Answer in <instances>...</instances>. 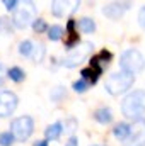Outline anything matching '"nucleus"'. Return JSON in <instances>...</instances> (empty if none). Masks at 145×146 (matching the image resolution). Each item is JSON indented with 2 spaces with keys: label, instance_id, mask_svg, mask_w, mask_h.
I'll use <instances>...</instances> for the list:
<instances>
[{
  "label": "nucleus",
  "instance_id": "nucleus-1",
  "mask_svg": "<svg viewBox=\"0 0 145 146\" xmlns=\"http://www.w3.org/2000/svg\"><path fill=\"white\" fill-rule=\"evenodd\" d=\"M121 112L125 117L128 119H142L145 114V92L144 90H135L132 94H128L121 104Z\"/></svg>",
  "mask_w": 145,
  "mask_h": 146
},
{
  "label": "nucleus",
  "instance_id": "nucleus-2",
  "mask_svg": "<svg viewBox=\"0 0 145 146\" xmlns=\"http://www.w3.org/2000/svg\"><path fill=\"white\" fill-rule=\"evenodd\" d=\"M133 82H135V76L132 73L119 72V73L111 75L108 80H106L104 88L108 90V94H111V95H119V94L126 92L133 85Z\"/></svg>",
  "mask_w": 145,
  "mask_h": 146
},
{
  "label": "nucleus",
  "instance_id": "nucleus-3",
  "mask_svg": "<svg viewBox=\"0 0 145 146\" xmlns=\"http://www.w3.org/2000/svg\"><path fill=\"white\" fill-rule=\"evenodd\" d=\"M119 66H121L123 72L135 75V73L144 70L145 60L138 49H126L119 58Z\"/></svg>",
  "mask_w": 145,
  "mask_h": 146
},
{
  "label": "nucleus",
  "instance_id": "nucleus-4",
  "mask_svg": "<svg viewBox=\"0 0 145 146\" xmlns=\"http://www.w3.org/2000/svg\"><path fill=\"white\" fill-rule=\"evenodd\" d=\"M33 129H34V122L29 115H22V117H17L12 121L10 124V133L14 134L15 139L19 141H24L28 139L31 134H33Z\"/></svg>",
  "mask_w": 145,
  "mask_h": 146
},
{
  "label": "nucleus",
  "instance_id": "nucleus-5",
  "mask_svg": "<svg viewBox=\"0 0 145 146\" xmlns=\"http://www.w3.org/2000/svg\"><path fill=\"white\" fill-rule=\"evenodd\" d=\"M92 51V44L91 42H80L77 48H73L70 49V53L65 56V60H63V66H67V68H73V66H77L79 63H82L85 58H87V54Z\"/></svg>",
  "mask_w": 145,
  "mask_h": 146
},
{
  "label": "nucleus",
  "instance_id": "nucleus-6",
  "mask_svg": "<svg viewBox=\"0 0 145 146\" xmlns=\"http://www.w3.org/2000/svg\"><path fill=\"white\" fill-rule=\"evenodd\" d=\"M34 15H36V9L29 3L28 7H22V9H19V10H15V14H14V19H12V22H14V26L15 27H28L31 22H34L36 19H34Z\"/></svg>",
  "mask_w": 145,
  "mask_h": 146
},
{
  "label": "nucleus",
  "instance_id": "nucleus-7",
  "mask_svg": "<svg viewBox=\"0 0 145 146\" xmlns=\"http://www.w3.org/2000/svg\"><path fill=\"white\" fill-rule=\"evenodd\" d=\"M125 146H145V119H138L133 122Z\"/></svg>",
  "mask_w": 145,
  "mask_h": 146
},
{
  "label": "nucleus",
  "instance_id": "nucleus-8",
  "mask_svg": "<svg viewBox=\"0 0 145 146\" xmlns=\"http://www.w3.org/2000/svg\"><path fill=\"white\" fill-rule=\"evenodd\" d=\"M17 97L14 92H0V117L10 115L17 107Z\"/></svg>",
  "mask_w": 145,
  "mask_h": 146
},
{
  "label": "nucleus",
  "instance_id": "nucleus-9",
  "mask_svg": "<svg viewBox=\"0 0 145 146\" xmlns=\"http://www.w3.org/2000/svg\"><path fill=\"white\" fill-rule=\"evenodd\" d=\"M128 2L123 3V2H113V3H106L104 9H103V14L109 17V19H119L123 15V12L128 9Z\"/></svg>",
  "mask_w": 145,
  "mask_h": 146
},
{
  "label": "nucleus",
  "instance_id": "nucleus-10",
  "mask_svg": "<svg viewBox=\"0 0 145 146\" xmlns=\"http://www.w3.org/2000/svg\"><path fill=\"white\" fill-rule=\"evenodd\" d=\"M109 60H111V53H108V51H101L97 56H94V58L91 60V66L96 68L97 72H103V68L109 65Z\"/></svg>",
  "mask_w": 145,
  "mask_h": 146
},
{
  "label": "nucleus",
  "instance_id": "nucleus-11",
  "mask_svg": "<svg viewBox=\"0 0 145 146\" xmlns=\"http://www.w3.org/2000/svg\"><path fill=\"white\" fill-rule=\"evenodd\" d=\"M73 26H75V21H68V24H67L68 39L65 41V46H67L68 49H73V46H75V44H79V36H77V33L73 31Z\"/></svg>",
  "mask_w": 145,
  "mask_h": 146
},
{
  "label": "nucleus",
  "instance_id": "nucleus-12",
  "mask_svg": "<svg viewBox=\"0 0 145 146\" xmlns=\"http://www.w3.org/2000/svg\"><path fill=\"white\" fill-rule=\"evenodd\" d=\"M94 117H96V121L97 122H101V124H109L111 121H113V114H111V110L108 107H101V109L96 110V114H94Z\"/></svg>",
  "mask_w": 145,
  "mask_h": 146
},
{
  "label": "nucleus",
  "instance_id": "nucleus-13",
  "mask_svg": "<svg viewBox=\"0 0 145 146\" xmlns=\"http://www.w3.org/2000/svg\"><path fill=\"white\" fill-rule=\"evenodd\" d=\"M62 131H63V124H62V122H55V124L48 126L46 131H44L46 139H56V138L62 134Z\"/></svg>",
  "mask_w": 145,
  "mask_h": 146
},
{
  "label": "nucleus",
  "instance_id": "nucleus-14",
  "mask_svg": "<svg viewBox=\"0 0 145 146\" xmlns=\"http://www.w3.org/2000/svg\"><path fill=\"white\" fill-rule=\"evenodd\" d=\"M130 131H132V126H128V124H125V122H119L116 127H114V136L118 138V139H128V136H130Z\"/></svg>",
  "mask_w": 145,
  "mask_h": 146
},
{
  "label": "nucleus",
  "instance_id": "nucleus-15",
  "mask_svg": "<svg viewBox=\"0 0 145 146\" xmlns=\"http://www.w3.org/2000/svg\"><path fill=\"white\" fill-rule=\"evenodd\" d=\"M80 75H82V78H84L87 83H96L97 78H99V75H101V72H97L96 68L91 66V68H84Z\"/></svg>",
  "mask_w": 145,
  "mask_h": 146
},
{
  "label": "nucleus",
  "instance_id": "nucleus-16",
  "mask_svg": "<svg viewBox=\"0 0 145 146\" xmlns=\"http://www.w3.org/2000/svg\"><path fill=\"white\" fill-rule=\"evenodd\" d=\"M79 27H80V31H84V33H92V31L96 29V24H94L92 19L84 17V19L79 21Z\"/></svg>",
  "mask_w": 145,
  "mask_h": 146
},
{
  "label": "nucleus",
  "instance_id": "nucleus-17",
  "mask_svg": "<svg viewBox=\"0 0 145 146\" xmlns=\"http://www.w3.org/2000/svg\"><path fill=\"white\" fill-rule=\"evenodd\" d=\"M63 34V27L62 26H51L50 29H48V37H50V41H58L60 37Z\"/></svg>",
  "mask_w": 145,
  "mask_h": 146
},
{
  "label": "nucleus",
  "instance_id": "nucleus-18",
  "mask_svg": "<svg viewBox=\"0 0 145 146\" xmlns=\"http://www.w3.org/2000/svg\"><path fill=\"white\" fill-rule=\"evenodd\" d=\"M33 42L31 41H22L21 44H19V53L21 54H24V56H31V53H33Z\"/></svg>",
  "mask_w": 145,
  "mask_h": 146
},
{
  "label": "nucleus",
  "instance_id": "nucleus-19",
  "mask_svg": "<svg viewBox=\"0 0 145 146\" xmlns=\"http://www.w3.org/2000/svg\"><path fill=\"white\" fill-rule=\"evenodd\" d=\"M9 76H10V80H14V82H22V80H24V72L15 66V68H10V70H9Z\"/></svg>",
  "mask_w": 145,
  "mask_h": 146
},
{
  "label": "nucleus",
  "instance_id": "nucleus-20",
  "mask_svg": "<svg viewBox=\"0 0 145 146\" xmlns=\"http://www.w3.org/2000/svg\"><path fill=\"white\" fill-rule=\"evenodd\" d=\"M31 56H33V61H36V63H39V61L43 60V56H44V46H43V44H38L36 48L33 49Z\"/></svg>",
  "mask_w": 145,
  "mask_h": 146
},
{
  "label": "nucleus",
  "instance_id": "nucleus-21",
  "mask_svg": "<svg viewBox=\"0 0 145 146\" xmlns=\"http://www.w3.org/2000/svg\"><path fill=\"white\" fill-rule=\"evenodd\" d=\"M14 134L12 133H2L0 134V146H10L14 143Z\"/></svg>",
  "mask_w": 145,
  "mask_h": 146
},
{
  "label": "nucleus",
  "instance_id": "nucleus-22",
  "mask_svg": "<svg viewBox=\"0 0 145 146\" xmlns=\"http://www.w3.org/2000/svg\"><path fill=\"white\" fill-rule=\"evenodd\" d=\"M63 5H65V3H62V2H53V3H51V12H53L56 17H62V15H63V10H65Z\"/></svg>",
  "mask_w": 145,
  "mask_h": 146
},
{
  "label": "nucleus",
  "instance_id": "nucleus-23",
  "mask_svg": "<svg viewBox=\"0 0 145 146\" xmlns=\"http://www.w3.org/2000/svg\"><path fill=\"white\" fill-rule=\"evenodd\" d=\"M87 85H89V83H87L85 80H79V82H75V83H73V90H75V92H79V94H82V92H85V90H87Z\"/></svg>",
  "mask_w": 145,
  "mask_h": 146
},
{
  "label": "nucleus",
  "instance_id": "nucleus-24",
  "mask_svg": "<svg viewBox=\"0 0 145 146\" xmlns=\"http://www.w3.org/2000/svg\"><path fill=\"white\" fill-rule=\"evenodd\" d=\"M33 27H34L36 33H44V31H46V22H44L43 19H36V21L33 22Z\"/></svg>",
  "mask_w": 145,
  "mask_h": 146
},
{
  "label": "nucleus",
  "instance_id": "nucleus-25",
  "mask_svg": "<svg viewBox=\"0 0 145 146\" xmlns=\"http://www.w3.org/2000/svg\"><path fill=\"white\" fill-rule=\"evenodd\" d=\"M138 22H140V26L145 29V7H142L140 12H138Z\"/></svg>",
  "mask_w": 145,
  "mask_h": 146
},
{
  "label": "nucleus",
  "instance_id": "nucleus-26",
  "mask_svg": "<svg viewBox=\"0 0 145 146\" xmlns=\"http://www.w3.org/2000/svg\"><path fill=\"white\" fill-rule=\"evenodd\" d=\"M3 5H5L9 10H14V9H15V5H17V2H15V0H5V2H3Z\"/></svg>",
  "mask_w": 145,
  "mask_h": 146
},
{
  "label": "nucleus",
  "instance_id": "nucleus-27",
  "mask_svg": "<svg viewBox=\"0 0 145 146\" xmlns=\"http://www.w3.org/2000/svg\"><path fill=\"white\" fill-rule=\"evenodd\" d=\"M62 92H63V90H62V87H56V92H55V94H51V99H53V100H58V99H60V95H62Z\"/></svg>",
  "mask_w": 145,
  "mask_h": 146
},
{
  "label": "nucleus",
  "instance_id": "nucleus-28",
  "mask_svg": "<svg viewBox=\"0 0 145 146\" xmlns=\"http://www.w3.org/2000/svg\"><path fill=\"white\" fill-rule=\"evenodd\" d=\"M65 146H79V141H77V138H70V139H68V141H67V145Z\"/></svg>",
  "mask_w": 145,
  "mask_h": 146
},
{
  "label": "nucleus",
  "instance_id": "nucleus-29",
  "mask_svg": "<svg viewBox=\"0 0 145 146\" xmlns=\"http://www.w3.org/2000/svg\"><path fill=\"white\" fill-rule=\"evenodd\" d=\"M3 83V65L0 63V85Z\"/></svg>",
  "mask_w": 145,
  "mask_h": 146
},
{
  "label": "nucleus",
  "instance_id": "nucleus-30",
  "mask_svg": "<svg viewBox=\"0 0 145 146\" xmlns=\"http://www.w3.org/2000/svg\"><path fill=\"white\" fill-rule=\"evenodd\" d=\"M34 146H48V143H46V141H36Z\"/></svg>",
  "mask_w": 145,
  "mask_h": 146
}]
</instances>
